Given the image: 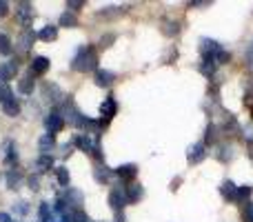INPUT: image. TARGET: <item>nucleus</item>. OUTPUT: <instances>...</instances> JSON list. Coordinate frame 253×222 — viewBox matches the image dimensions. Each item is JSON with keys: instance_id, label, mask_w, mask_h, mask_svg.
<instances>
[{"instance_id": "obj_1", "label": "nucleus", "mask_w": 253, "mask_h": 222, "mask_svg": "<svg viewBox=\"0 0 253 222\" xmlns=\"http://www.w3.org/2000/svg\"><path fill=\"white\" fill-rule=\"evenodd\" d=\"M71 69L78 74H89V71H98V53L91 44H83L78 53L71 60Z\"/></svg>"}, {"instance_id": "obj_2", "label": "nucleus", "mask_w": 253, "mask_h": 222, "mask_svg": "<svg viewBox=\"0 0 253 222\" xmlns=\"http://www.w3.org/2000/svg\"><path fill=\"white\" fill-rule=\"evenodd\" d=\"M62 118H65V122H69V125L80 127V129H83L84 116L78 111V107H76V102L71 100V96H67L65 102H62Z\"/></svg>"}, {"instance_id": "obj_3", "label": "nucleus", "mask_w": 253, "mask_h": 222, "mask_svg": "<svg viewBox=\"0 0 253 222\" xmlns=\"http://www.w3.org/2000/svg\"><path fill=\"white\" fill-rule=\"evenodd\" d=\"M40 91H42V98H44V100H47L49 105H53V109H56L58 102H65V98H67V96H62L60 87H58L56 83H44Z\"/></svg>"}, {"instance_id": "obj_4", "label": "nucleus", "mask_w": 253, "mask_h": 222, "mask_svg": "<svg viewBox=\"0 0 253 222\" xmlns=\"http://www.w3.org/2000/svg\"><path fill=\"white\" fill-rule=\"evenodd\" d=\"M44 127H47L49 133H58V131L65 127V118H62V111L60 109H51L44 116Z\"/></svg>"}, {"instance_id": "obj_5", "label": "nucleus", "mask_w": 253, "mask_h": 222, "mask_svg": "<svg viewBox=\"0 0 253 222\" xmlns=\"http://www.w3.org/2000/svg\"><path fill=\"white\" fill-rule=\"evenodd\" d=\"M109 205L114 207L116 211H125V207L129 205V200H126V189L125 187H114V189H111Z\"/></svg>"}, {"instance_id": "obj_6", "label": "nucleus", "mask_w": 253, "mask_h": 222, "mask_svg": "<svg viewBox=\"0 0 253 222\" xmlns=\"http://www.w3.org/2000/svg\"><path fill=\"white\" fill-rule=\"evenodd\" d=\"M49 67H51V60H49L47 56H36L34 60L29 62V74L34 76H44L49 71Z\"/></svg>"}, {"instance_id": "obj_7", "label": "nucleus", "mask_w": 253, "mask_h": 222, "mask_svg": "<svg viewBox=\"0 0 253 222\" xmlns=\"http://www.w3.org/2000/svg\"><path fill=\"white\" fill-rule=\"evenodd\" d=\"M65 202L69 205V211H76V209H83V202H84V196L80 189H65Z\"/></svg>"}, {"instance_id": "obj_8", "label": "nucleus", "mask_w": 253, "mask_h": 222, "mask_svg": "<svg viewBox=\"0 0 253 222\" xmlns=\"http://www.w3.org/2000/svg\"><path fill=\"white\" fill-rule=\"evenodd\" d=\"M205 158H207V144H205V142H196V144H193V147L187 151L189 165H200Z\"/></svg>"}, {"instance_id": "obj_9", "label": "nucleus", "mask_w": 253, "mask_h": 222, "mask_svg": "<svg viewBox=\"0 0 253 222\" xmlns=\"http://www.w3.org/2000/svg\"><path fill=\"white\" fill-rule=\"evenodd\" d=\"M220 49H224L218 40H211V38H200V53L202 56H211L215 58L220 53Z\"/></svg>"}, {"instance_id": "obj_10", "label": "nucleus", "mask_w": 253, "mask_h": 222, "mask_svg": "<svg viewBox=\"0 0 253 222\" xmlns=\"http://www.w3.org/2000/svg\"><path fill=\"white\" fill-rule=\"evenodd\" d=\"M96 140H91V135H89V133H78L74 138V144L80 149V151H84V153H89V156H91L93 149H96Z\"/></svg>"}, {"instance_id": "obj_11", "label": "nucleus", "mask_w": 253, "mask_h": 222, "mask_svg": "<svg viewBox=\"0 0 253 222\" xmlns=\"http://www.w3.org/2000/svg\"><path fill=\"white\" fill-rule=\"evenodd\" d=\"M38 38V34H36L31 27H25V29L20 31V36H18V47L22 49V51H27V49L34 47V40Z\"/></svg>"}, {"instance_id": "obj_12", "label": "nucleus", "mask_w": 253, "mask_h": 222, "mask_svg": "<svg viewBox=\"0 0 253 222\" xmlns=\"http://www.w3.org/2000/svg\"><path fill=\"white\" fill-rule=\"evenodd\" d=\"M116 111H118V102H116V96H111V93H109V96L105 98V102L100 105V116L109 122L111 118L116 116Z\"/></svg>"}, {"instance_id": "obj_13", "label": "nucleus", "mask_w": 253, "mask_h": 222, "mask_svg": "<svg viewBox=\"0 0 253 222\" xmlns=\"http://www.w3.org/2000/svg\"><path fill=\"white\" fill-rule=\"evenodd\" d=\"M18 76V60H9L4 65H0V83L7 85V80Z\"/></svg>"}, {"instance_id": "obj_14", "label": "nucleus", "mask_w": 253, "mask_h": 222, "mask_svg": "<svg viewBox=\"0 0 253 222\" xmlns=\"http://www.w3.org/2000/svg\"><path fill=\"white\" fill-rule=\"evenodd\" d=\"M114 174L118 176V180H123V182H131V180H135V176H138V167L123 165V167H118V169H114Z\"/></svg>"}, {"instance_id": "obj_15", "label": "nucleus", "mask_w": 253, "mask_h": 222, "mask_svg": "<svg viewBox=\"0 0 253 222\" xmlns=\"http://www.w3.org/2000/svg\"><path fill=\"white\" fill-rule=\"evenodd\" d=\"M218 62H215V58L211 56H202V62H200V74L207 76V78H213L215 76V69H218Z\"/></svg>"}, {"instance_id": "obj_16", "label": "nucleus", "mask_w": 253, "mask_h": 222, "mask_svg": "<svg viewBox=\"0 0 253 222\" xmlns=\"http://www.w3.org/2000/svg\"><path fill=\"white\" fill-rule=\"evenodd\" d=\"M220 193H222L224 200H229V202H238V187L231 182V180H224V182L220 184Z\"/></svg>"}, {"instance_id": "obj_17", "label": "nucleus", "mask_w": 253, "mask_h": 222, "mask_svg": "<svg viewBox=\"0 0 253 222\" xmlns=\"http://www.w3.org/2000/svg\"><path fill=\"white\" fill-rule=\"evenodd\" d=\"M111 174H114V171H111L105 162H96V169H93V178H96V182L107 184L109 182V178H111Z\"/></svg>"}, {"instance_id": "obj_18", "label": "nucleus", "mask_w": 253, "mask_h": 222, "mask_svg": "<svg viewBox=\"0 0 253 222\" xmlns=\"http://www.w3.org/2000/svg\"><path fill=\"white\" fill-rule=\"evenodd\" d=\"M38 149H40V156H49V153L56 149V138L51 133H44L42 138L38 140Z\"/></svg>"}, {"instance_id": "obj_19", "label": "nucleus", "mask_w": 253, "mask_h": 222, "mask_svg": "<svg viewBox=\"0 0 253 222\" xmlns=\"http://www.w3.org/2000/svg\"><path fill=\"white\" fill-rule=\"evenodd\" d=\"M142 198H144V189L140 187V184L131 182L129 187H126V200L129 202H140Z\"/></svg>"}, {"instance_id": "obj_20", "label": "nucleus", "mask_w": 253, "mask_h": 222, "mask_svg": "<svg viewBox=\"0 0 253 222\" xmlns=\"http://www.w3.org/2000/svg\"><path fill=\"white\" fill-rule=\"evenodd\" d=\"M38 38L42 40V43H53V40L58 38V27H53V25H44L42 29L38 31Z\"/></svg>"}, {"instance_id": "obj_21", "label": "nucleus", "mask_w": 253, "mask_h": 222, "mask_svg": "<svg viewBox=\"0 0 253 222\" xmlns=\"http://www.w3.org/2000/svg\"><path fill=\"white\" fill-rule=\"evenodd\" d=\"M34 76L31 74H27V76H22L20 78V83H18V91L22 93V96H31V91H34Z\"/></svg>"}, {"instance_id": "obj_22", "label": "nucleus", "mask_w": 253, "mask_h": 222, "mask_svg": "<svg viewBox=\"0 0 253 222\" xmlns=\"http://www.w3.org/2000/svg\"><path fill=\"white\" fill-rule=\"evenodd\" d=\"M162 34H165V36H171V38H175V36L180 34V22L165 18V20H162Z\"/></svg>"}, {"instance_id": "obj_23", "label": "nucleus", "mask_w": 253, "mask_h": 222, "mask_svg": "<svg viewBox=\"0 0 253 222\" xmlns=\"http://www.w3.org/2000/svg\"><path fill=\"white\" fill-rule=\"evenodd\" d=\"M116 80V76L111 71H105V69H98L96 71V85L98 87H111V83Z\"/></svg>"}, {"instance_id": "obj_24", "label": "nucleus", "mask_w": 253, "mask_h": 222, "mask_svg": "<svg viewBox=\"0 0 253 222\" xmlns=\"http://www.w3.org/2000/svg\"><path fill=\"white\" fill-rule=\"evenodd\" d=\"M31 4L29 2H20L18 4V20L22 22L25 27H29V20H31Z\"/></svg>"}, {"instance_id": "obj_25", "label": "nucleus", "mask_w": 253, "mask_h": 222, "mask_svg": "<svg viewBox=\"0 0 253 222\" xmlns=\"http://www.w3.org/2000/svg\"><path fill=\"white\" fill-rule=\"evenodd\" d=\"M62 222H91V220L87 218V214L83 209H76V211H67L62 216Z\"/></svg>"}, {"instance_id": "obj_26", "label": "nucleus", "mask_w": 253, "mask_h": 222, "mask_svg": "<svg viewBox=\"0 0 253 222\" xmlns=\"http://www.w3.org/2000/svg\"><path fill=\"white\" fill-rule=\"evenodd\" d=\"M20 180H22V174L18 169H9L7 171V187L9 189H18L20 187Z\"/></svg>"}, {"instance_id": "obj_27", "label": "nucleus", "mask_w": 253, "mask_h": 222, "mask_svg": "<svg viewBox=\"0 0 253 222\" xmlns=\"http://www.w3.org/2000/svg\"><path fill=\"white\" fill-rule=\"evenodd\" d=\"M2 111H4V116L16 118L18 113H20V102H18L16 98H11L9 102H4V105H2Z\"/></svg>"}, {"instance_id": "obj_28", "label": "nucleus", "mask_w": 253, "mask_h": 222, "mask_svg": "<svg viewBox=\"0 0 253 222\" xmlns=\"http://www.w3.org/2000/svg\"><path fill=\"white\" fill-rule=\"evenodd\" d=\"M51 167H53L51 156H40L38 160H36V169H38V174H44V171H49Z\"/></svg>"}, {"instance_id": "obj_29", "label": "nucleus", "mask_w": 253, "mask_h": 222, "mask_svg": "<svg viewBox=\"0 0 253 222\" xmlns=\"http://www.w3.org/2000/svg\"><path fill=\"white\" fill-rule=\"evenodd\" d=\"M60 27H78V18H76V13L74 11H65L60 16Z\"/></svg>"}, {"instance_id": "obj_30", "label": "nucleus", "mask_w": 253, "mask_h": 222, "mask_svg": "<svg viewBox=\"0 0 253 222\" xmlns=\"http://www.w3.org/2000/svg\"><path fill=\"white\" fill-rule=\"evenodd\" d=\"M11 51H13V44L9 40V36L0 34V56H9Z\"/></svg>"}, {"instance_id": "obj_31", "label": "nucleus", "mask_w": 253, "mask_h": 222, "mask_svg": "<svg viewBox=\"0 0 253 222\" xmlns=\"http://www.w3.org/2000/svg\"><path fill=\"white\" fill-rule=\"evenodd\" d=\"M56 180L60 187H69V171H67V167H58L56 169Z\"/></svg>"}, {"instance_id": "obj_32", "label": "nucleus", "mask_w": 253, "mask_h": 222, "mask_svg": "<svg viewBox=\"0 0 253 222\" xmlns=\"http://www.w3.org/2000/svg\"><path fill=\"white\" fill-rule=\"evenodd\" d=\"M218 131H220V127H215V125H209V127H207V133H205L207 142H205V144H213L215 140H218Z\"/></svg>"}, {"instance_id": "obj_33", "label": "nucleus", "mask_w": 253, "mask_h": 222, "mask_svg": "<svg viewBox=\"0 0 253 222\" xmlns=\"http://www.w3.org/2000/svg\"><path fill=\"white\" fill-rule=\"evenodd\" d=\"M13 98V93H11V87L9 85H4V83H0V105H4V102H9Z\"/></svg>"}, {"instance_id": "obj_34", "label": "nucleus", "mask_w": 253, "mask_h": 222, "mask_svg": "<svg viewBox=\"0 0 253 222\" xmlns=\"http://www.w3.org/2000/svg\"><path fill=\"white\" fill-rule=\"evenodd\" d=\"M40 222H51V207L49 202H40Z\"/></svg>"}, {"instance_id": "obj_35", "label": "nucleus", "mask_w": 253, "mask_h": 222, "mask_svg": "<svg viewBox=\"0 0 253 222\" xmlns=\"http://www.w3.org/2000/svg\"><path fill=\"white\" fill-rule=\"evenodd\" d=\"M251 193H253V187H249V184H245V187H238V202H242V205H245V202L249 200Z\"/></svg>"}, {"instance_id": "obj_36", "label": "nucleus", "mask_w": 253, "mask_h": 222, "mask_svg": "<svg viewBox=\"0 0 253 222\" xmlns=\"http://www.w3.org/2000/svg\"><path fill=\"white\" fill-rule=\"evenodd\" d=\"M242 220L253 222V202H245V205H242Z\"/></svg>"}, {"instance_id": "obj_37", "label": "nucleus", "mask_w": 253, "mask_h": 222, "mask_svg": "<svg viewBox=\"0 0 253 222\" xmlns=\"http://www.w3.org/2000/svg\"><path fill=\"white\" fill-rule=\"evenodd\" d=\"M4 160H7V165H9V162H16V160H18L16 144H13V142H9V144H7V153H4Z\"/></svg>"}, {"instance_id": "obj_38", "label": "nucleus", "mask_w": 253, "mask_h": 222, "mask_svg": "<svg viewBox=\"0 0 253 222\" xmlns=\"http://www.w3.org/2000/svg\"><path fill=\"white\" fill-rule=\"evenodd\" d=\"M116 16H120L118 7H107L102 11H98V18H116Z\"/></svg>"}, {"instance_id": "obj_39", "label": "nucleus", "mask_w": 253, "mask_h": 222, "mask_svg": "<svg viewBox=\"0 0 253 222\" xmlns=\"http://www.w3.org/2000/svg\"><path fill=\"white\" fill-rule=\"evenodd\" d=\"M114 40H116L114 34H107V36H102V38H100L98 47H100V49H107V47H111V43H114Z\"/></svg>"}, {"instance_id": "obj_40", "label": "nucleus", "mask_w": 253, "mask_h": 222, "mask_svg": "<svg viewBox=\"0 0 253 222\" xmlns=\"http://www.w3.org/2000/svg\"><path fill=\"white\" fill-rule=\"evenodd\" d=\"M13 211H16L18 216H27V214H29V202H16Z\"/></svg>"}, {"instance_id": "obj_41", "label": "nucleus", "mask_w": 253, "mask_h": 222, "mask_svg": "<svg viewBox=\"0 0 253 222\" xmlns=\"http://www.w3.org/2000/svg\"><path fill=\"white\" fill-rule=\"evenodd\" d=\"M242 135H245V140H247V142H249L251 147H253V127H251V125L242 129Z\"/></svg>"}, {"instance_id": "obj_42", "label": "nucleus", "mask_w": 253, "mask_h": 222, "mask_svg": "<svg viewBox=\"0 0 253 222\" xmlns=\"http://www.w3.org/2000/svg\"><path fill=\"white\" fill-rule=\"evenodd\" d=\"M27 182H29V187L31 189H34V191H38V189H40V178H38V176H29V180H27Z\"/></svg>"}, {"instance_id": "obj_43", "label": "nucleus", "mask_w": 253, "mask_h": 222, "mask_svg": "<svg viewBox=\"0 0 253 222\" xmlns=\"http://www.w3.org/2000/svg\"><path fill=\"white\" fill-rule=\"evenodd\" d=\"M67 7H69L71 11H78L80 7H84V2H83V0H69V2H67Z\"/></svg>"}, {"instance_id": "obj_44", "label": "nucleus", "mask_w": 253, "mask_h": 222, "mask_svg": "<svg viewBox=\"0 0 253 222\" xmlns=\"http://www.w3.org/2000/svg\"><path fill=\"white\" fill-rule=\"evenodd\" d=\"M245 56H247V62H249V67H253V43L249 44V49H247Z\"/></svg>"}, {"instance_id": "obj_45", "label": "nucleus", "mask_w": 253, "mask_h": 222, "mask_svg": "<svg viewBox=\"0 0 253 222\" xmlns=\"http://www.w3.org/2000/svg\"><path fill=\"white\" fill-rule=\"evenodd\" d=\"M7 11H9V4L0 0V18H2V16H7Z\"/></svg>"}, {"instance_id": "obj_46", "label": "nucleus", "mask_w": 253, "mask_h": 222, "mask_svg": "<svg viewBox=\"0 0 253 222\" xmlns=\"http://www.w3.org/2000/svg\"><path fill=\"white\" fill-rule=\"evenodd\" d=\"M209 2H189V7H207Z\"/></svg>"}, {"instance_id": "obj_47", "label": "nucleus", "mask_w": 253, "mask_h": 222, "mask_svg": "<svg viewBox=\"0 0 253 222\" xmlns=\"http://www.w3.org/2000/svg\"><path fill=\"white\" fill-rule=\"evenodd\" d=\"M251 113H253V109H251Z\"/></svg>"}]
</instances>
